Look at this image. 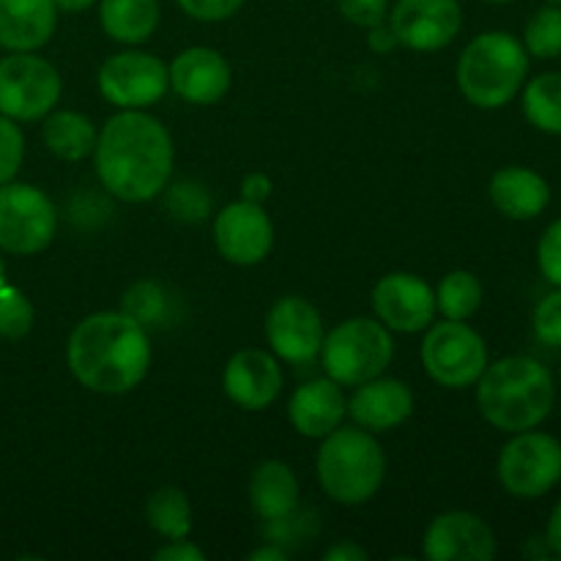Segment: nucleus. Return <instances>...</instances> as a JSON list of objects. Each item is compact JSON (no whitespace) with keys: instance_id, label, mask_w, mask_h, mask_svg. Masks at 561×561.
<instances>
[{"instance_id":"nucleus-1","label":"nucleus","mask_w":561,"mask_h":561,"mask_svg":"<svg viewBox=\"0 0 561 561\" xmlns=\"http://www.w3.org/2000/svg\"><path fill=\"white\" fill-rule=\"evenodd\" d=\"M175 162L173 137L146 110H121L104 124L93 146V168L113 197L148 203L170 184Z\"/></svg>"},{"instance_id":"nucleus-2","label":"nucleus","mask_w":561,"mask_h":561,"mask_svg":"<svg viewBox=\"0 0 561 561\" xmlns=\"http://www.w3.org/2000/svg\"><path fill=\"white\" fill-rule=\"evenodd\" d=\"M66 362L91 392L126 394L148 376L151 343L146 327L126 312H93L69 334Z\"/></svg>"},{"instance_id":"nucleus-3","label":"nucleus","mask_w":561,"mask_h":561,"mask_svg":"<svg viewBox=\"0 0 561 561\" xmlns=\"http://www.w3.org/2000/svg\"><path fill=\"white\" fill-rule=\"evenodd\" d=\"M477 387V409L488 425L520 433L542 425L557 403V387L546 365L531 356H504L488 362Z\"/></svg>"},{"instance_id":"nucleus-4","label":"nucleus","mask_w":561,"mask_h":561,"mask_svg":"<svg viewBox=\"0 0 561 561\" xmlns=\"http://www.w3.org/2000/svg\"><path fill=\"white\" fill-rule=\"evenodd\" d=\"M316 474L332 502L356 507L381 491L387 480V455L365 427H343L321 438Z\"/></svg>"},{"instance_id":"nucleus-5","label":"nucleus","mask_w":561,"mask_h":561,"mask_svg":"<svg viewBox=\"0 0 561 561\" xmlns=\"http://www.w3.org/2000/svg\"><path fill=\"white\" fill-rule=\"evenodd\" d=\"M529 53L507 31L480 33L466 44L458 60V88L466 102L480 110H499L526 85Z\"/></svg>"},{"instance_id":"nucleus-6","label":"nucleus","mask_w":561,"mask_h":561,"mask_svg":"<svg viewBox=\"0 0 561 561\" xmlns=\"http://www.w3.org/2000/svg\"><path fill=\"white\" fill-rule=\"evenodd\" d=\"M323 370L340 387H359L383 376L394 356L392 332L373 318H351L323 337Z\"/></svg>"},{"instance_id":"nucleus-7","label":"nucleus","mask_w":561,"mask_h":561,"mask_svg":"<svg viewBox=\"0 0 561 561\" xmlns=\"http://www.w3.org/2000/svg\"><path fill=\"white\" fill-rule=\"evenodd\" d=\"M422 367L444 389L474 387L488 367V345L466 321H442L427 327L422 340Z\"/></svg>"},{"instance_id":"nucleus-8","label":"nucleus","mask_w":561,"mask_h":561,"mask_svg":"<svg viewBox=\"0 0 561 561\" xmlns=\"http://www.w3.org/2000/svg\"><path fill=\"white\" fill-rule=\"evenodd\" d=\"M64 93V80L49 60L36 53H11L0 58V115L27 124L53 113Z\"/></svg>"},{"instance_id":"nucleus-9","label":"nucleus","mask_w":561,"mask_h":561,"mask_svg":"<svg viewBox=\"0 0 561 561\" xmlns=\"http://www.w3.org/2000/svg\"><path fill=\"white\" fill-rule=\"evenodd\" d=\"M499 482L515 499H540L561 480V444L548 433H513L499 453Z\"/></svg>"},{"instance_id":"nucleus-10","label":"nucleus","mask_w":561,"mask_h":561,"mask_svg":"<svg viewBox=\"0 0 561 561\" xmlns=\"http://www.w3.org/2000/svg\"><path fill=\"white\" fill-rule=\"evenodd\" d=\"M58 230L55 203L33 184L0 186V252L38 255L47 250Z\"/></svg>"},{"instance_id":"nucleus-11","label":"nucleus","mask_w":561,"mask_h":561,"mask_svg":"<svg viewBox=\"0 0 561 561\" xmlns=\"http://www.w3.org/2000/svg\"><path fill=\"white\" fill-rule=\"evenodd\" d=\"M99 93L121 110H148L170 91V66L140 49L110 55L96 75Z\"/></svg>"},{"instance_id":"nucleus-12","label":"nucleus","mask_w":561,"mask_h":561,"mask_svg":"<svg viewBox=\"0 0 561 561\" xmlns=\"http://www.w3.org/2000/svg\"><path fill=\"white\" fill-rule=\"evenodd\" d=\"M327 332L316 305L301 296L274 301L266 316V340L272 354L288 365H310L318 359Z\"/></svg>"},{"instance_id":"nucleus-13","label":"nucleus","mask_w":561,"mask_h":561,"mask_svg":"<svg viewBox=\"0 0 561 561\" xmlns=\"http://www.w3.org/2000/svg\"><path fill=\"white\" fill-rule=\"evenodd\" d=\"M389 25L400 47L414 53H436L463 27V9L458 0H398L389 11Z\"/></svg>"},{"instance_id":"nucleus-14","label":"nucleus","mask_w":561,"mask_h":561,"mask_svg":"<svg viewBox=\"0 0 561 561\" xmlns=\"http://www.w3.org/2000/svg\"><path fill=\"white\" fill-rule=\"evenodd\" d=\"M214 244L233 266H257L274 247V225L261 203H228L214 219Z\"/></svg>"},{"instance_id":"nucleus-15","label":"nucleus","mask_w":561,"mask_h":561,"mask_svg":"<svg viewBox=\"0 0 561 561\" xmlns=\"http://www.w3.org/2000/svg\"><path fill=\"white\" fill-rule=\"evenodd\" d=\"M373 312L389 332H422L436 318V290L411 272H392L373 288Z\"/></svg>"},{"instance_id":"nucleus-16","label":"nucleus","mask_w":561,"mask_h":561,"mask_svg":"<svg viewBox=\"0 0 561 561\" xmlns=\"http://www.w3.org/2000/svg\"><path fill=\"white\" fill-rule=\"evenodd\" d=\"M496 535L474 513L449 510L427 524L422 557L431 561H491L496 557Z\"/></svg>"},{"instance_id":"nucleus-17","label":"nucleus","mask_w":561,"mask_h":561,"mask_svg":"<svg viewBox=\"0 0 561 561\" xmlns=\"http://www.w3.org/2000/svg\"><path fill=\"white\" fill-rule=\"evenodd\" d=\"M283 367L268 351L244 348L236 351L222 373V389L230 403L244 411H263L283 392Z\"/></svg>"},{"instance_id":"nucleus-18","label":"nucleus","mask_w":561,"mask_h":561,"mask_svg":"<svg viewBox=\"0 0 561 561\" xmlns=\"http://www.w3.org/2000/svg\"><path fill=\"white\" fill-rule=\"evenodd\" d=\"M233 82L230 64L211 47H190L170 64V88L184 102L208 107L225 99Z\"/></svg>"},{"instance_id":"nucleus-19","label":"nucleus","mask_w":561,"mask_h":561,"mask_svg":"<svg viewBox=\"0 0 561 561\" xmlns=\"http://www.w3.org/2000/svg\"><path fill=\"white\" fill-rule=\"evenodd\" d=\"M414 414V392L398 378H373L356 387L348 400V416L370 433H389Z\"/></svg>"},{"instance_id":"nucleus-20","label":"nucleus","mask_w":561,"mask_h":561,"mask_svg":"<svg viewBox=\"0 0 561 561\" xmlns=\"http://www.w3.org/2000/svg\"><path fill=\"white\" fill-rule=\"evenodd\" d=\"M345 414H348V400H345L343 387L329 376L301 383L288 403V420L294 431L318 442L337 431Z\"/></svg>"},{"instance_id":"nucleus-21","label":"nucleus","mask_w":561,"mask_h":561,"mask_svg":"<svg viewBox=\"0 0 561 561\" xmlns=\"http://www.w3.org/2000/svg\"><path fill=\"white\" fill-rule=\"evenodd\" d=\"M58 27L55 0H0V47L9 53H36Z\"/></svg>"},{"instance_id":"nucleus-22","label":"nucleus","mask_w":561,"mask_h":561,"mask_svg":"<svg viewBox=\"0 0 561 561\" xmlns=\"http://www.w3.org/2000/svg\"><path fill=\"white\" fill-rule=\"evenodd\" d=\"M488 195H491V203L499 214L526 222V219H535L546 211L548 203H551V186L535 170L510 164V168L493 173Z\"/></svg>"},{"instance_id":"nucleus-23","label":"nucleus","mask_w":561,"mask_h":561,"mask_svg":"<svg viewBox=\"0 0 561 561\" xmlns=\"http://www.w3.org/2000/svg\"><path fill=\"white\" fill-rule=\"evenodd\" d=\"M301 488L294 469L283 460H263L250 477V507L266 524L288 518L299 510Z\"/></svg>"},{"instance_id":"nucleus-24","label":"nucleus","mask_w":561,"mask_h":561,"mask_svg":"<svg viewBox=\"0 0 561 561\" xmlns=\"http://www.w3.org/2000/svg\"><path fill=\"white\" fill-rule=\"evenodd\" d=\"M96 126L91 118L77 110H55V113L44 115L42 140L53 157L64 159V162H82L91 157L93 146H96Z\"/></svg>"},{"instance_id":"nucleus-25","label":"nucleus","mask_w":561,"mask_h":561,"mask_svg":"<svg viewBox=\"0 0 561 561\" xmlns=\"http://www.w3.org/2000/svg\"><path fill=\"white\" fill-rule=\"evenodd\" d=\"M99 22L118 44H142L159 25V0H99Z\"/></svg>"},{"instance_id":"nucleus-26","label":"nucleus","mask_w":561,"mask_h":561,"mask_svg":"<svg viewBox=\"0 0 561 561\" xmlns=\"http://www.w3.org/2000/svg\"><path fill=\"white\" fill-rule=\"evenodd\" d=\"M146 520L164 540H184L192 531V504L181 488L164 485L148 496Z\"/></svg>"},{"instance_id":"nucleus-27","label":"nucleus","mask_w":561,"mask_h":561,"mask_svg":"<svg viewBox=\"0 0 561 561\" xmlns=\"http://www.w3.org/2000/svg\"><path fill=\"white\" fill-rule=\"evenodd\" d=\"M520 107L535 129L561 137V71H546L526 82Z\"/></svg>"},{"instance_id":"nucleus-28","label":"nucleus","mask_w":561,"mask_h":561,"mask_svg":"<svg viewBox=\"0 0 561 561\" xmlns=\"http://www.w3.org/2000/svg\"><path fill=\"white\" fill-rule=\"evenodd\" d=\"M482 305V283L477 274L466 268H455L438 283L436 310L449 321H469Z\"/></svg>"},{"instance_id":"nucleus-29","label":"nucleus","mask_w":561,"mask_h":561,"mask_svg":"<svg viewBox=\"0 0 561 561\" xmlns=\"http://www.w3.org/2000/svg\"><path fill=\"white\" fill-rule=\"evenodd\" d=\"M524 47L531 58L551 60L561 55V5H542L524 27Z\"/></svg>"},{"instance_id":"nucleus-30","label":"nucleus","mask_w":561,"mask_h":561,"mask_svg":"<svg viewBox=\"0 0 561 561\" xmlns=\"http://www.w3.org/2000/svg\"><path fill=\"white\" fill-rule=\"evenodd\" d=\"M36 310L20 288L5 283L0 288V340H22L31 334Z\"/></svg>"},{"instance_id":"nucleus-31","label":"nucleus","mask_w":561,"mask_h":561,"mask_svg":"<svg viewBox=\"0 0 561 561\" xmlns=\"http://www.w3.org/2000/svg\"><path fill=\"white\" fill-rule=\"evenodd\" d=\"M121 305H124V310L121 312H126V316L135 318L137 323L148 327V323L162 321V316L168 312V296H164V290L159 288L157 283H151V279H140V283H135L129 290H126Z\"/></svg>"},{"instance_id":"nucleus-32","label":"nucleus","mask_w":561,"mask_h":561,"mask_svg":"<svg viewBox=\"0 0 561 561\" xmlns=\"http://www.w3.org/2000/svg\"><path fill=\"white\" fill-rule=\"evenodd\" d=\"M25 159V135L20 124L0 115V186L16 179Z\"/></svg>"},{"instance_id":"nucleus-33","label":"nucleus","mask_w":561,"mask_h":561,"mask_svg":"<svg viewBox=\"0 0 561 561\" xmlns=\"http://www.w3.org/2000/svg\"><path fill=\"white\" fill-rule=\"evenodd\" d=\"M531 327L540 343L551 345V348H561V288L540 299L531 316Z\"/></svg>"},{"instance_id":"nucleus-34","label":"nucleus","mask_w":561,"mask_h":561,"mask_svg":"<svg viewBox=\"0 0 561 561\" xmlns=\"http://www.w3.org/2000/svg\"><path fill=\"white\" fill-rule=\"evenodd\" d=\"M168 192V190H164ZM168 208L175 214L179 219H203L208 214V195L201 184H175L170 186L168 192Z\"/></svg>"},{"instance_id":"nucleus-35","label":"nucleus","mask_w":561,"mask_h":561,"mask_svg":"<svg viewBox=\"0 0 561 561\" xmlns=\"http://www.w3.org/2000/svg\"><path fill=\"white\" fill-rule=\"evenodd\" d=\"M537 263H540L542 277L561 288V219L548 225V230L542 233L540 247H537Z\"/></svg>"},{"instance_id":"nucleus-36","label":"nucleus","mask_w":561,"mask_h":561,"mask_svg":"<svg viewBox=\"0 0 561 561\" xmlns=\"http://www.w3.org/2000/svg\"><path fill=\"white\" fill-rule=\"evenodd\" d=\"M337 9L351 25L373 27L378 22H387L389 0H337Z\"/></svg>"},{"instance_id":"nucleus-37","label":"nucleus","mask_w":561,"mask_h":561,"mask_svg":"<svg viewBox=\"0 0 561 561\" xmlns=\"http://www.w3.org/2000/svg\"><path fill=\"white\" fill-rule=\"evenodd\" d=\"M175 3L197 22H222L230 20L244 5V0H175Z\"/></svg>"},{"instance_id":"nucleus-38","label":"nucleus","mask_w":561,"mask_h":561,"mask_svg":"<svg viewBox=\"0 0 561 561\" xmlns=\"http://www.w3.org/2000/svg\"><path fill=\"white\" fill-rule=\"evenodd\" d=\"M153 559L157 561H206V553H203L195 542H190L184 537V540H168V546L159 548V551L153 553Z\"/></svg>"},{"instance_id":"nucleus-39","label":"nucleus","mask_w":561,"mask_h":561,"mask_svg":"<svg viewBox=\"0 0 561 561\" xmlns=\"http://www.w3.org/2000/svg\"><path fill=\"white\" fill-rule=\"evenodd\" d=\"M272 179H268L266 173H250L244 175V181H241V201H250V203H266L268 197H272Z\"/></svg>"},{"instance_id":"nucleus-40","label":"nucleus","mask_w":561,"mask_h":561,"mask_svg":"<svg viewBox=\"0 0 561 561\" xmlns=\"http://www.w3.org/2000/svg\"><path fill=\"white\" fill-rule=\"evenodd\" d=\"M367 44H370L373 53H389V49L398 47V36H394L389 22H378V25L367 27Z\"/></svg>"},{"instance_id":"nucleus-41","label":"nucleus","mask_w":561,"mask_h":561,"mask_svg":"<svg viewBox=\"0 0 561 561\" xmlns=\"http://www.w3.org/2000/svg\"><path fill=\"white\" fill-rule=\"evenodd\" d=\"M323 559L327 561H365L367 551L365 548L356 546V542L343 540V542H337V546L329 548V551L323 553Z\"/></svg>"},{"instance_id":"nucleus-42","label":"nucleus","mask_w":561,"mask_h":561,"mask_svg":"<svg viewBox=\"0 0 561 561\" xmlns=\"http://www.w3.org/2000/svg\"><path fill=\"white\" fill-rule=\"evenodd\" d=\"M546 542H548V548H551L553 557L561 559V502L557 504V507H553L551 518H548Z\"/></svg>"},{"instance_id":"nucleus-43","label":"nucleus","mask_w":561,"mask_h":561,"mask_svg":"<svg viewBox=\"0 0 561 561\" xmlns=\"http://www.w3.org/2000/svg\"><path fill=\"white\" fill-rule=\"evenodd\" d=\"M252 561H285L288 559V551H283L279 546H268V548H255L250 553Z\"/></svg>"},{"instance_id":"nucleus-44","label":"nucleus","mask_w":561,"mask_h":561,"mask_svg":"<svg viewBox=\"0 0 561 561\" xmlns=\"http://www.w3.org/2000/svg\"><path fill=\"white\" fill-rule=\"evenodd\" d=\"M93 3H99V0H55L58 11H85Z\"/></svg>"},{"instance_id":"nucleus-45","label":"nucleus","mask_w":561,"mask_h":561,"mask_svg":"<svg viewBox=\"0 0 561 561\" xmlns=\"http://www.w3.org/2000/svg\"><path fill=\"white\" fill-rule=\"evenodd\" d=\"M5 285V261H3V255H0V288H3Z\"/></svg>"},{"instance_id":"nucleus-46","label":"nucleus","mask_w":561,"mask_h":561,"mask_svg":"<svg viewBox=\"0 0 561 561\" xmlns=\"http://www.w3.org/2000/svg\"><path fill=\"white\" fill-rule=\"evenodd\" d=\"M485 3H499V5H502V3H513V0H485Z\"/></svg>"},{"instance_id":"nucleus-47","label":"nucleus","mask_w":561,"mask_h":561,"mask_svg":"<svg viewBox=\"0 0 561 561\" xmlns=\"http://www.w3.org/2000/svg\"><path fill=\"white\" fill-rule=\"evenodd\" d=\"M546 3H553V5H561V0H546Z\"/></svg>"}]
</instances>
